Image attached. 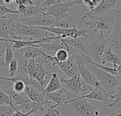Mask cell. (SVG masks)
Wrapping results in <instances>:
<instances>
[{"mask_svg":"<svg viewBox=\"0 0 121 116\" xmlns=\"http://www.w3.org/2000/svg\"><path fill=\"white\" fill-rule=\"evenodd\" d=\"M11 26L13 29V40H27L25 38L26 37H30L35 39H43L48 37L55 36L48 31L25 26L16 21L15 19H11Z\"/></svg>","mask_w":121,"mask_h":116,"instance_id":"1","label":"cell"},{"mask_svg":"<svg viewBox=\"0 0 121 116\" xmlns=\"http://www.w3.org/2000/svg\"><path fill=\"white\" fill-rule=\"evenodd\" d=\"M76 4H83L82 0H72V1H62L53 6L48 7H40L42 9V14L52 16L55 18V23L65 18L69 14L67 12L72 7Z\"/></svg>","mask_w":121,"mask_h":116,"instance_id":"2","label":"cell"},{"mask_svg":"<svg viewBox=\"0 0 121 116\" xmlns=\"http://www.w3.org/2000/svg\"><path fill=\"white\" fill-rule=\"evenodd\" d=\"M86 65L91 67L94 76L100 82L101 87L106 92H111L116 90L117 87H120L121 85V75L120 76H113L110 74H108L102 70L99 69L98 68L86 64Z\"/></svg>","mask_w":121,"mask_h":116,"instance_id":"3","label":"cell"},{"mask_svg":"<svg viewBox=\"0 0 121 116\" xmlns=\"http://www.w3.org/2000/svg\"><path fill=\"white\" fill-rule=\"evenodd\" d=\"M120 1L115 0H102L100 1L99 5L93 10L86 12L81 18L82 20L89 18L91 16H113L116 13L118 4Z\"/></svg>","mask_w":121,"mask_h":116,"instance_id":"4","label":"cell"},{"mask_svg":"<svg viewBox=\"0 0 121 116\" xmlns=\"http://www.w3.org/2000/svg\"><path fill=\"white\" fill-rule=\"evenodd\" d=\"M108 42V37L106 38L104 33L99 32V36L96 40L93 43H88L86 45V51L89 56L92 60L98 64H101V57L107 47Z\"/></svg>","mask_w":121,"mask_h":116,"instance_id":"5","label":"cell"},{"mask_svg":"<svg viewBox=\"0 0 121 116\" xmlns=\"http://www.w3.org/2000/svg\"><path fill=\"white\" fill-rule=\"evenodd\" d=\"M60 82L65 85V90L69 91L77 94L87 95L93 90V87L85 84L81 79L80 76L70 79H63L60 77Z\"/></svg>","mask_w":121,"mask_h":116,"instance_id":"6","label":"cell"},{"mask_svg":"<svg viewBox=\"0 0 121 116\" xmlns=\"http://www.w3.org/2000/svg\"><path fill=\"white\" fill-rule=\"evenodd\" d=\"M113 16H91L89 21H85V25L95 32L108 33L109 35L113 28L112 26V18Z\"/></svg>","mask_w":121,"mask_h":116,"instance_id":"7","label":"cell"},{"mask_svg":"<svg viewBox=\"0 0 121 116\" xmlns=\"http://www.w3.org/2000/svg\"><path fill=\"white\" fill-rule=\"evenodd\" d=\"M119 91H113L111 92H106L105 90L103 89H97V88H94L93 90L91 91L87 95L82 96L79 98H76L73 99L72 100L66 101L64 104H68V103H72L73 102L79 100V99H91V100H96V101H99L102 102H109L111 99H115L117 96L118 93Z\"/></svg>","mask_w":121,"mask_h":116,"instance_id":"8","label":"cell"},{"mask_svg":"<svg viewBox=\"0 0 121 116\" xmlns=\"http://www.w3.org/2000/svg\"><path fill=\"white\" fill-rule=\"evenodd\" d=\"M15 20L30 27H51L55 24V18L52 16L44 14H37L31 17Z\"/></svg>","mask_w":121,"mask_h":116,"instance_id":"9","label":"cell"},{"mask_svg":"<svg viewBox=\"0 0 121 116\" xmlns=\"http://www.w3.org/2000/svg\"><path fill=\"white\" fill-rule=\"evenodd\" d=\"M121 16L117 17L115 25L108 36V42L107 47L111 49L113 52L121 57Z\"/></svg>","mask_w":121,"mask_h":116,"instance_id":"10","label":"cell"},{"mask_svg":"<svg viewBox=\"0 0 121 116\" xmlns=\"http://www.w3.org/2000/svg\"><path fill=\"white\" fill-rule=\"evenodd\" d=\"M35 67L32 72V74L29 76V77L34 80L35 82H38L40 86H41L42 89L44 91L45 85L47 83L45 81V77H51V74L49 73L48 71L45 70L44 67L45 63H46V61L41 57H38L35 59Z\"/></svg>","mask_w":121,"mask_h":116,"instance_id":"11","label":"cell"},{"mask_svg":"<svg viewBox=\"0 0 121 116\" xmlns=\"http://www.w3.org/2000/svg\"><path fill=\"white\" fill-rule=\"evenodd\" d=\"M75 111L79 116H102V111L91 105L85 99L72 103Z\"/></svg>","mask_w":121,"mask_h":116,"instance_id":"12","label":"cell"},{"mask_svg":"<svg viewBox=\"0 0 121 116\" xmlns=\"http://www.w3.org/2000/svg\"><path fill=\"white\" fill-rule=\"evenodd\" d=\"M79 64V61L75 57L74 54H72L69 56L67 61L64 62H57L55 66H58L61 70L64 72V74L68 77L69 79L74 78L79 76L78 71V65Z\"/></svg>","mask_w":121,"mask_h":116,"instance_id":"13","label":"cell"},{"mask_svg":"<svg viewBox=\"0 0 121 116\" xmlns=\"http://www.w3.org/2000/svg\"><path fill=\"white\" fill-rule=\"evenodd\" d=\"M17 53L26 60L41 57L43 58L46 61V62H51V60L52 57V55H49L47 53L43 52L39 47L38 45L35 47L29 46L22 48L17 50Z\"/></svg>","mask_w":121,"mask_h":116,"instance_id":"14","label":"cell"},{"mask_svg":"<svg viewBox=\"0 0 121 116\" xmlns=\"http://www.w3.org/2000/svg\"><path fill=\"white\" fill-rule=\"evenodd\" d=\"M78 71L82 80L86 84L92 86L93 88L103 89L99 80L94 76V74L89 70L86 66V63L80 62L78 65Z\"/></svg>","mask_w":121,"mask_h":116,"instance_id":"15","label":"cell"},{"mask_svg":"<svg viewBox=\"0 0 121 116\" xmlns=\"http://www.w3.org/2000/svg\"><path fill=\"white\" fill-rule=\"evenodd\" d=\"M63 39V38H62ZM65 43L70 47L72 50H74L77 51L79 53L82 54L84 55L89 56L88 52L86 51V45L88 44L87 38H79L77 39L72 38H65L63 39Z\"/></svg>","mask_w":121,"mask_h":116,"instance_id":"16","label":"cell"},{"mask_svg":"<svg viewBox=\"0 0 121 116\" xmlns=\"http://www.w3.org/2000/svg\"><path fill=\"white\" fill-rule=\"evenodd\" d=\"M38 46L40 48V50L45 53H46L47 52H50V51L57 52L60 49H65L67 52L72 50V49L69 47L68 45L65 43L62 38H60V40H51L49 43H40V44H38Z\"/></svg>","mask_w":121,"mask_h":116,"instance_id":"17","label":"cell"},{"mask_svg":"<svg viewBox=\"0 0 121 116\" xmlns=\"http://www.w3.org/2000/svg\"><path fill=\"white\" fill-rule=\"evenodd\" d=\"M11 19L8 17L0 18V38L5 40H13V29L11 26Z\"/></svg>","mask_w":121,"mask_h":116,"instance_id":"18","label":"cell"},{"mask_svg":"<svg viewBox=\"0 0 121 116\" xmlns=\"http://www.w3.org/2000/svg\"><path fill=\"white\" fill-rule=\"evenodd\" d=\"M111 62L113 64V68L117 69L118 67L121 66V57H119L118 55H116L114 52H112L111 49L106 47L101 60V64L105 65L106 63Z\"/></svg>","mask_w":121,"mask_h":116,"instance_id":"19","label":"cell"},{"mask_svg":"<svg viewBox=\"0 0 121 116\" xmlns=\"http://www.w3.org/2000/svg\"><path fill=\"white\" fill-rule=\"evenodd\" d=\"M45 98L50 102L54 103L53 104L60 106L66 101V91L62 88L57 91L45 94Z\"/></svg>","mask_w":121,"mask_h":116,"instance_id":"20","label":"cell"},{"mask_svg":"<svg viewBox=\"0 0 121 116\" xmlns=\"http://www.w3.org/2000/svg\"><path fill=\"white\" fill-rule=\"evenodd\" d=\"M62 89V84L60 82V77L57 74V73L54 72L51 74L50 79L47 84L46 87L44 89V94H50L52 93L55 91H57L58 90H60Z\"/></svg>","mask_w":121,"mask_h":116,"instance_id":"21","label":"cell"},{"mask_svg":"<svg viewBox=\"0 0 121 116\" xmlns=\"http://www.w3.org/2000/svg\"><path fill=\"white\" fill-rule=\"evenodd\" d=\"M10 98V99L12 101L13 103V106H17L18 104H21L22 103H24L28 99H26V94H18L13 91V89H9V90H4V91Z\"/></svg>","mask_w":121,"mask_h":116,"instance_id":"22","label":"cell"},{"mask_svg":"<svg viewBox=\"0 0 121 116\" xmlns=\"http://www.w3.org/2000/svg\"><path fill=\"white\" fill-rule=\"evenodd\" d=\"M53 26L56 28H62V29H72V28H76V24L73 18L69 15L65 18L55 23L53 25Z\"/></svg>","mask_w":121,"mask_h":116,"instance_id":"23","label":"cell"},{"mask_svg":"<svg viewBox=\"0 0 121 116\" xmlns=\"http://www.w3.org/2000/svg\"><path fill=\"white\" fill-rule=\"evenodd\" d=\"M34 1L35 4V5L26 7V9L23 12L20 13L19 15H21L23 18H28V17H31L37 14H42L41 8L39 6L38 4L35 3V1Z\"/></svg>","mask_w":121,"mask_h":116,"instance_id":"24","label":"cell"},{"mask_svg":"<svg viewBox=\"0 0 121 116\" xmlns=\"http://www.w3.org/2000/svg\"><path fill=\"white\" fill-rule=\"evenodd\" d=\"M4 46H5V53H4V66L7 67L10 64V62L13 60L14 58V52L11 46L10 43L9 42H4Z\"/></svg>","mask_w":121,"mask_h":116,"instance_id":"25","label":"cell"},{"mask_svg":"<svg viewBox=\"0 0 121 116\" xmlns=\"http://www.w3.org/2000/svg\"><path fill=\"white\" fill-rule=\"evenodd\" d=\"M69 55L68 53V52L65 50V49H60L58 51L56 52L55 55L54 56L55 57V62L52 64V66H55L56 63L57 62H64L65 61H67V60L68 59Z\"/></svg>","mask_w":121,"mask_h":116,"instance_id":"26","label":"cell"},{"mask_svg":"<svg viewBox=\"0 0 121 116\" xmlns=\"http://www.w3.org/2000/svg\"><path fill=\"white\" fill-rule=\"evenodd\" d=\"M14 107L16 110H18L21 113H22L23 114H26L31 111L32 108H33V102H31L29 99H28L24 103H22L21 104L15 106Z\"/></svg>","mask_w":121,"mask_h":116,"instance_id":"27","label":"cell"},{"mask_svg":"<svg viewBox=\"0 0 121 116\" xmlns=\"http://www.w3.org/2000/svg\"><path fill=\"white\" fill-rule=\"evenodd\" d=\"M15 110L13 106H0V116H12Z\"/></svg>","mask_w":121,"mask_h":116,"instance_id":"28","label":"cell"},{"mask_svg":"<svg viewBox=\"0 0 121 116\" xmlns=\"http://www.w3.org/2000/svg\"><path fill=\"white\" fill-rule=\"evenodd\" d=\"M0 106H13V103L9 96L1 90H0Z\"/></svg>","mask_w":121,"mask_h":116,"instance_id":"29","label":"cell"},{"mask_svg":"<svg viewBox=\"0 0 121 116\" xmlns=\"http://www.w3.org/2000/svg\"><path fill=\"white\" fill-rule=\"evenodd\" d=\"M18 69V62L16 59L13 58V60L9 64V73L11 77H13Z\"/></svg>","mask_w":121,"mask_h":116,"instance_id":"30","label":"cell"},{"mask_svg":"<svg viewBox=\"0 0 121 116\" xmlns=\"http://www.w3.org/2000/svg\"><path fill=\"white\" fill-rule=\"evenodd\" d=\"M6 14H19L16 10L11 9L6 6L0 5V18H6Z\"/></svg>","mask_w":121,"mask_h":116,"instance_id":"31","label":"cell"},{"mask_svg":"<svg viewBox=\"0 0 121 116\" xmlns=\"http://www.w3.org/2000/svg\"><path fill=\"white\" fill-rule=\"evenodd\" d=\"M26 89V85L23 82L18 81V82H16L13 83V91H14L15 92L18 93V94H23L24 91Z\"/></svg>","mask_w":121,"mask_h":116,"instance_id":"32","label":"cell"},{"mask_svg":"<svg viewBox=\"0 0 121 116\" xmlns=\"http://www.w3.org/2000/svg\"><path fill=\"white\" fill-rule=\"evenodd\" d=\"M100 0H82L83 4H85L89 11L95 9L99 4Z\"/></svg>","mask_w":121,"mask_h":116,"instance_id":"33","label":"cell"},{"mask_svg":"<svg viewBox=\"0 0 121 116\" xmlns=\"http://www.w3.org/2000/svg\"><path fill=\"white\" fill-rule=\"evenodd\" d=\"M13 4L17 6H30L35 5V1L33 0H13Z\"/></svg>","mask_w":121,"mask_h":116,"instance_id":"34","label":"cell"},{"mask_svg":"<svg viewBox=\"0 0 121 116\" xmlns=\"http://www.w3.org/2000/svg\"><path fill=\"white\" fill-rule=\"evenodd\" d=\"M3 46H4V43L0 42V67L4 66V51H3Z\"/></svg>","mask_w":121,"mask_h":116,"instance_id":"35","label":"cell"},{"mask_svg":"<svg viewBox=\"0 0 121 116\" xmlns=\"http://www.w3.org/2000/svg\"><path fill=\"white\" fill-rule=\"evenodd\" d=\"M121 92L119 91L118 93V94H117V96H116V98L115 99V101L112 103H111L110 105H109V107H112V106H115L116 104H117V103H119L120 102H121Z\"/></svg>","mask_w":121,"mask_h":116,"instance_id":"36","label":"cell"},{"mask_svg":"<svg viewBox=\"0 0 121 116\" xmlns=\"http://www.w3.org/2000/svg\"><path fill=\"white\" fill-rule=\"evenodd\" d=\"M32 114L33 113L31 112H29L28 113H26V114H23V113H21L20 111H18V110L16 109L14 113H13V114L12 115V116H29V115H32Z\"/></svg>","mask_w":121,"mask_h":116,"instance_id":"37","label":"cell"},{"mask_svg":"<svg viewBox=\"0 0 121 116\" xmlns=\"http://www.w3.org/2000/svg\"><path fill=\"white\" fill-rule=\"evenodd\" d=\"M3 3L4 6L10 5L13 3V0H3Z\"/></svg>","mask_w":121,"mask_h":116,"instance_id":"38","label":"cell"},{"mask_svg":"<svg viewBox=\"0 0 121 116\" xmlns=\"http://www.w3.org/2000/svg\"><path fill=\"white\" fill-rule=\"evenodd\" d=\"M34 116L33 114H32V115H29V116Z\"/></svg>","mask_w":121,"mask_h":116,"instance_id":"39","label":"cell"},{"mask_svg":"<svg viewBox=\"0 0 121 116\" xmlns=\"http://www.w3.org/2000/svg\"></svg>","mask_w":121,"mask_h":116,"instance_id":"40","label":"cell"}]
</instances>
